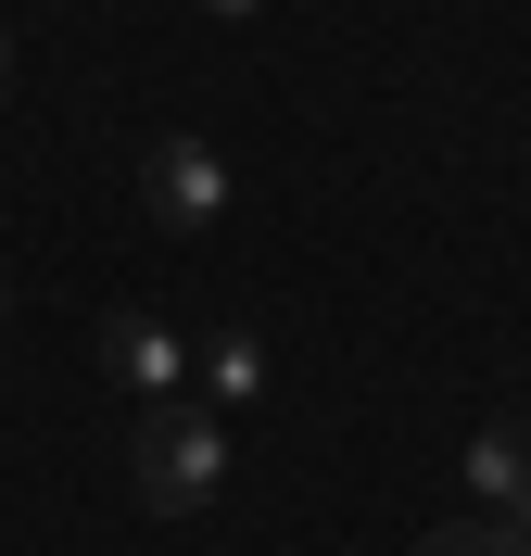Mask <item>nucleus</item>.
<instances>
[{"label":"nucleus","mask_w":531,"mask_h":556,"mask_svg":"<svg viewBox=\"0 0 531 556\" xmlns=\"http://www.w3.org/2000/svg\"><path fill=\"white\" fill-rule=\"evenodd\" d=\"M127 481H140V506H165V519L215 506V481H228V417L152 405V417H140V455H127Z\"/></svg>","instance_id":"nucleus-1"},{"label":"nucleus","mask_w":531,"mask_h":556,"mask_svg":"<svg viewBox=\"0 0 531 556\" xmlns=\"http://www.w3.org/2000/svg\"><path fill=\"white\" fill-rule=\"evenodd\" d=\"M140 203L165 215L177 241H203L215 215H228V165H215V139H152V152H140Z\"/></svg>","instance_id":"nucleus-2"},{"label":"nucleus","mask_w":531,"mask_h":556,"mask_svg":"<svg viewBox=\"0 0 531 556\" xmlns=\"http://www.w3.org/2000/svg\"><path fill=\"white\" fill-rule=\"evenodd\" d=\"M468 506L531 544V417H494V430L468 443Z\"/></svg>","instance_id":"nucleus-3"},{"label":"nucleus","mask_w":531,"mask_h":556,"mask_svg":"<svg viewBox=\"0 0 531 556\" xmlns=\"http://www.w3.org/2000/svg\"><path fill=\"white\" fill-rule=\"evenodd\" d=\"M102 367H114L127 392H152V405H177V380H190V342H177L165 316L127 304V316H102Z\"/></svg>","instance_id":"nucleus-4"},{"label":"nucleus","mask_w":531,"mask_h":556,"mask_svg":"<svg viewBox=\"0 0 531 556\" xmlns=\"http://www.w3.org/2000/svg\"><path fill=\"white\" fill-rule=\"evenodd\" d=\"M418 556H531V544H519V531H494V519H456V531H430Z\"/></svg>","instance_id":"nucleus-5"},{"label":"nucleus","mask_w":531,"mask_h":556,"mask_svg":"<svg viewBox=\"0 0 531 556\" xmlns=\"http://www.w3.org/2000/svg\"><path fill=\"white\" fill-rule=\"evenodd\" d=\"M266 380V342H241V329H228V342H215V392H253Z\"/></svg>","instance_id":"nucleus-6"},{"label":"nucleus","mask_w":531,"mask_h":556,"mask_svg":"<svg viewBox=\"0 0 531 556\" xmlns=\"http://www.w3.org/2000/svg\"><path fill=\"white\" fill-rule=\"evenodd\" d=\"M203 13H253V0H203Z\"/></svg>","instance_id":"nucleus-7"},{"label":"nucleus","mask_w":531,"mask_h":556,"mask_svg":"<svg viewBox=\"0 0 531 556\" xmlns=\"http://www.w3.org/2000/svg\"><path fill=\"white\" fill-rule=\"evenodd\" d=\"M0 316H13V278H0Z\"/></svg>","instance_id":"nucleus-8"},{"label":"nucleus","mask_w":531,"mask_h":556,"mask_svg":"<svg viewBox=\"0 0 531 556\" xmlns=\"http://www.w3.org/2000/svg\"><path fill=\"white\" fill-rule=\"evenodd\" d=\"M0 76H13V38H0Z\"/></svg>","instance_id":"nucleus-9"}]
</instances>
